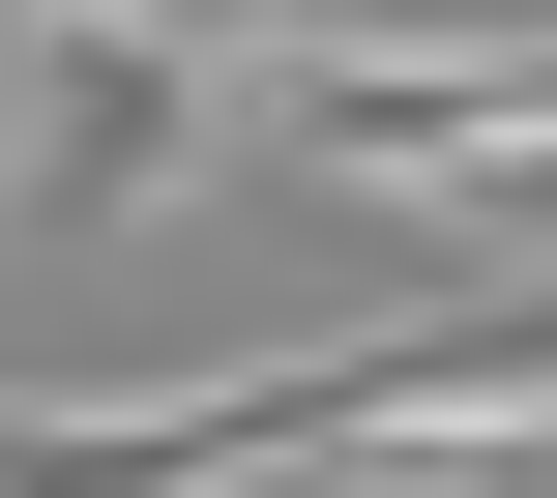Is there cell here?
<instances>
[{"mask_svg": "<svg viewBox=\"0 0 557 498\" xmlns=\"http://www.w3.org/2000/svg\"><path fill=\"white\" fill-rule=\"evenodd\" d=\"M264 147L529 235V206H557V29H294V59H264Z\"/></svg>", "mask_w": 557, "mask_h": 498, "instance_id": "obj_1", "label": "cell"}, {"mask_svg": "<svg viewBox=\"0 0 557 498\" xmlns=\"http://www.w3.org/2000/svg\"><path fill=\"white\" fill-rule=\"evenodd\" d=\"M206 147H264V88H235L206 29H88V0H29V59H0V206H29V235H147Z\"/></svg>", "mask_w": 557, "mask_h": 498, "instance_id": "obj_2", "label": "cell"}, {"mask_svg": "<svg viewBox=\"0 0 557 498\" xmlns=\"http://www.w3.org/2000/svg\"><path fill=\"white\" fill-rule=\"evenodd\" d=\"M323 498H557V411H352Z\"/></svg>", "mask_w": 557, "mask_h": 498, "instance_id": "obj_3", "label": "cell"}, {"mask_svg": "<svg viewBox=\"0 0 557 498\" xmlns=\"http://www.w3.org/2000/svg\"><path fill=\"white\" fill-rule=\"evenodd\" d=\"M88 29H206V59H235V29H294V0H88Z\"/></svg>", "mask_w": 557, "mask_h": 498, "instance_id": "obj_4", "label": "cell"}]
</instances>
